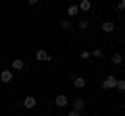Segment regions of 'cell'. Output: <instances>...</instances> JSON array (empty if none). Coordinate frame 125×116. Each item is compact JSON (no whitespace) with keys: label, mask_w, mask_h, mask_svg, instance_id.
Instances as JSON below:
<instances>
[{"label":"cell","mask_w":125,"mask_h":116,"mask_svg":"<svg viewBox=\"0 0 125 116\" xmlns=\"http://www.w3.org/2000/svg\"><path fill=\"white\" fill-rule=\"evenodd\" d=\"M100 87H102V89H115L117 87V77H113V75L104 77L102 83H100Z\"/></svg>","instance_id":"6da1fadb"},{"label":"cell","mask_w":125,"mask_h":116,"mask_svg":"<svg viewBox=\"0 0 125 116\" xmlns=\"http://www.w3.org/2000/svg\"><path fill=\"white\" fill-rule=\"evenodd\" d=\"M36 58H38V60H42V62H50V60H52V56H50L46 50H38V52H36Z\"/></svg>","instance_id":"7a4b0ae2"},{"label":"cell","mask_w":125,"mask_h":116,"mask_svg":"<svg viewBox=\"0 0 125 116\" xmlns=\"http://www.w3.org/2000/svg\"><path fill=\"white\" fill-rule=\"evenodd\" d=\"M54 104H56L58 108H65V106L69 104V98H67L65 93H61V95H56V98H54Z\"/></svg>","instance_id":"3957f363"},{"label":"cell","mask_w":125,"mask_h":116,"mask_svg":"<svg viewBox=\"0 0 125 116\" xmlns=\"http://www.w3.org/2000/svg\"><path fill=\"white\" fill-rule=\"evenodd\" d=\"M83 108H85V99H81V98H77V99H73V110L75 112H83Z\"/></svg>","instance_id":"277c9868"},{"label":"cell","mask_w":125,"mask_h":116,"mask_svg":"<svg viewBox=\"0 0 125 116\" xmlns=\"http://www.w3.org/2000/svg\"><path fill=\"white\" fill-rule=\"evenodd\" d=\"M23 106H25L27 110H31V108H36V106H38V99H36V98H31V95H27V98L23 99Z\"/></svg>","instance_id":"5b68a950"},{"label":"cell","mask_w":125,"mask_h":116,"mask_svg":"<svg viewBox=\"0 0 125 116\" xmlns=\"http://www.w3.org/2000/svg\"><path fill=\"white\" fill-rule=\"evenodd\" d=\"M0 81H2V83H10V81H13V71H9V68L2 71L0 73Z\"/></svg>","instance_id":"8992f818"},{"label":"cell","mask_w":125,"mask_h":116,"mask_svg":"<svg viewBox=\"0 0 125 116\" xmlns=\"http://www.w3.org/2000/svg\"><path fill=\"white\" fill-rule=\"evenodd\" d=\"M73 87H75V89H83V87H85V79H83V77H73Z\"/></svg>","instance_id":"52a82bcc"},{"label":"cell","mask_w":125,"mask_h":116,"mask_svg":"<svg viewBox=\"0 0 125 116\" xmlns=\"http://www.w3.org/2000/svg\"><path fill=\"white\" fill-rule=\"evenodd\" d=\"M10 66H13V71H23V68H25V62H23L21 58H15Z\"/></svg>","instance_id":"ba28073f"},{"label":"cell","mask_w":125,"mask_h":116,"mask_svg":"<svg viewBox=\"0 0 125 116\" xmlns=\"http://www.w3.org/2000/svg\"><path fill=\"white\" fill-rule=\"evenodd\" d=\"M102 31L104 33H113V31H115V23H113V21H104L102 23Z\"/></svg>","instance_id":"9c48e42d"},{"label":"cell","mask_w":125,"mask_h":116,"mask_svg":"<svg viewBox=\"0 0 125 116\" xmlns=\"http://www.w3.org/2000/svg\"><path fill=\"white\" fill-rule=\"evenodd\" d=\"M77 15H79V6L77 4H71L67 8V17H77Z\"/></svg>","instance_id":"30bf717a"},{"label":"cell","mask_w":125,"mask_h":116,"mask_svg":"<svg viewBox=\"0 0 125 116\" xmlns=\"http://www.w3.org/2000/svg\"><path fill=\"white\" fill-rule=\"evenodd\" d=\"M77 6H79V10H83V13H88V10L92 8V2H90V0H81V2H79Z\"/></svg>","instance_id":"8fae6325"},{"label":"cell","mask_w":125,"mask_h":116,"mask_svg":"<svg viewBox=\"0 0 125 116\" xmlns=\"http://www.w3.org/2000/svg\"><path fill=\"white\" fill-rule=\"evenodd\" d=\"M111 62H113V64H121V62H123V56H121L119 52H115V54L111 56Z\"/></svg>","instance_id":"7c38bea8"},{"label":"cell","mask_w":125,"mask_h":116,"mask_svg":"<svg viewBox=\"0 0 125 116\" xmlns=\"http://www.w3.org/2000/svg\"><path fill=\"white\" fill-rule=\"evenodd\" d=\"M77 27H79L81 31H85V29L90 27V21H88V19H79V25H77Z\"/></svg>","instance_id":"4fadbf2b"},{"label":"cell","mask_w":125,"mask_h":116,"mask_svg":"<svg viewBox=\"0 0 125 116\" xmlns=\"http://www.w3.org/2000/svg\"><path fill=\"white\" fill-rule=\"evenodd\" d=\"M117 89H119V91H125V79H117Z\"/></svg>","instance_id":"5bb4252c"},{"label":"cell","mask_w":125,"mask_h":116,"mask_svg":"<svg viewBox=\"0 0 125 116\" xmlns=\"http://www.w3.org/2000/svg\"><path fill=\"white\" fill-rule=\"evenodd\" d=\"M61 27L65 29V31H69V29H71V21H69V19H65V21L61 23Z\"/></svg>","instance_id":"9a60e30c"},{"label":"cell","mask_w":125,"mask_h":116,"mask_svg":"<svg viewBox=\"0 0 125 116\" xmlns=\"http://www.w3.org/2000/svg\"><path fill=\"white\" fill-rule=\"evenodd\" d=\"M90 54H92L94 58H100V56H102V50H92V52H90Z\"/></svg>","instance_id":"2e32d148"},{"label":"cell","mask_w":125,"mask_h":116,"mask_svg":"<svg viewBox=\"0 0 125 116\" xmlns=\"http://www.w3.org/2000/svg\"><path fill=\"white\" fill-rule=\"evenodd\" d=\"M90 56H92V54H90V52H81V58H83V60H88Z\"/></svg>","instance_id":"e0dca14e"},{"label":"cell","mask_w":125,"mask_h":116,"mask_svg":"<svg viewBox=\"0 0 125 116\" xmlns=\"http://www.w3.org/2000/svg\"><path fill=\"white\" fill-rule=\"evenodd\" d=\"M67 116H81V114H79V112H75V110H71V112H69Z\"/></svg>","instance_id":"ac0fdd59"},{"label":"cell","mask_w":125,"mask_h":116,"mask_svg":"<svg viewBox=\"0 0 125 116\" xmlns=\"http://www.w3.org/2000/svg\"><path fill=\"white\" fill-rule=\"evenodd\" d=\"M117 8H119V10H125V0H123V2H121L119 6H117Z\"/></svg>","instance_id":"d6986e66"}]
</instances>
